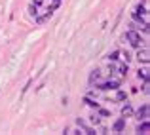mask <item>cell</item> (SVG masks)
Instances as JSON below:
<instances>
[{
    "instance_id": "1",
    "label": "cell",
    "mask_w": 150,
    "mask_h": 135,
    "mask_svg": "<svg viewBox=\"0 0 150 135\" xmlns=\"http://www.w3.org/2000/svg\"><path fill=\"white\" fill-rule=\"evenodd\" d=\"M133 19L137 23H143V25H148V10H146V2L139 4L133 11Z\"/></svg>"
},
{
    "instance_id": "2",
    "label": "cell",
    "mask_w": 150,
    "mask_h": 135,
    "mask_svg": "<svg viewBox=\"0 0 150 135\" xmlns=\"http://www.w3.org/2000/svg\"><path fill=\"white\" fill-rule=\"evenodd\" d=\"M124 40H127L129 44H131L133 48H137V50H139V48H143V44H144V40L141 38V34L137 33L135 29H129L127 33L124 34Z\"/></svg>"
},
{
    "instance_id": "3",
    "label": "cell",
    "mask_w": 150,
    "mask_h": 135,
    "mask_svg": "<svg viewBox=\"0 0 150 135\" xmlns=\"http://www.w3.org/2000/svg\"><path fill=\"white\" fill-rule=\"evenodd\" d=\"M120 86H122V80H106V82H101V84H97V90L108 91V90H118Z\"/></svg>"
},
{
    "instance_id": "4",
    "label": "cell",
    "mask_w": 150,
    "mask_h": 135,
    "mask_svg": "<svg viewBox=\"0 0 150 135\" xmlns=\"http://www.w3.org/2000/svg\"><path fill=\"white\" fill-rule=\"evenodd\" d=\"M133 116H137V120H148L150 118V107H148V103H144L143 107H139V110H135L133 112Z\"/></svg>"
},
{
    "instance_id": "5",
    "label": "cell",
    "mask_w": 150,
    "mask_h": 135,
    "mask_svg": "<svg viewBox=\"0 0 150 135\" xmlns=\"http://www.w3.org/2000/svg\"><path fill=\"white\" fill-rule=\"evenodd\" d=\"M76 126H78V128H80L86 135H93V133H95V128H91L89 124H86V122H84V120H80V118L76 120Z\"/></svg>"
},
{
    "instance_id": "6",
    "label": "cell",
    "mask_w": 150,
    "mask_h": 135,
    "mask_svg": "<svg viewBox=\"0 0 150 135\" xmlns=\"http://www.w3.org/2000/svg\"><path fill=\"white\" fill-rule=\"evenodd\" d=\"M124 129H125V118L122 116V118H118V120L112 124V131L114 133H122Z\"/></svg>"
},
{
    "instance_id": "7",
    "label": "cell",
    "mask_w": 150,
    "mask_h": 135,
    "mask_svg": "<svg viewBox=\"0 0 150 135\" xmlns=\"http://www.w3.org/2000/svg\"><path fill=\"white\" fill-rule=\"evenodd\" d=\"M137 59H139V63H144V65H148V61H150V53H148V50H146V48H143V50L139 48Z\"/></svg>"
},
{
    "instance_id": "8",
    "label": "cell",
    "mask_w": 150,
    "mask_h": 135,
    "mask_svg": "<svg viewBox=\"0 0 150 135\" xmlns=\"http://www.w3.org/2000/svg\"><path fill=\"white\" fill-rule=\"evenodd\" d=\"M133 112H135V109H133L131 103H125V105L122 107V116L124 118H133Z\"/></svg>"
},
{
    "instance_id": "9",
    "label": "cell",
    "mask_w": 150,
    "mask_h": 135,
    "mask_svg": "<svg viewBox=\"0 0 150 135\" xmlns=\"http://www.w3.org/2000/svg\"><path fill=\"white\" fill-rule=\"evenodd\" d=\"M148 131H150L148 120H141V124L137 126V133H148Z\"/></svg>"
},
{
    "instance_id": "10",
    "label": "cell",
    "mask_w": 150,
    "mask_h": 135,
    "mask_svg": "<svg viewBox=\"0 0 150 135\" xmlns=\"http://www.w3.org/2000/svg\"><path fill=\"white\" fill-rule=\"evenodd\" d=\"M114 70H118V72L122 74V76H127L129 72V63H124V65H118V67H112Z\"/></svg>"
},
{
    "instance_id": "11",
    "label": "cell",
    "mask_w": 150,
    "mask_h": 135,
    "mask_svg": "<svg viewBox=\"0 0 150 135\" xmlns=\"http://www.w3.org/2000/svg\"><path fill=\"white\" fill-rule=\"evenodd\" d=\"M84 103L89 107V109H95V110L99 109V103H97V101H93V99H89V97H84Z\"/></svg>"
},
{
    "instance_id": "12",
    "label": "cell",
    "mask_w": 150,
    "mask_h": 135,
    "mask_svg": "<svg viewBox=\"0 0 150 135\" xmlns=\"http://www.w3.org/2000/svg\"><path fill=\"white\" fill-rule=\"evenodd\" d=\"M137 76H139V80H148V69H139V72H137Z\"/></svg>"
},
{
    "instance_id": "13",
    "label": "cell",
    "mask_w": 150,
    "mask_h": 135,
    "mask_svg": "<svg viewBox=\"0 0 150 135\" xmlns=\"http://www.w3.org/2000/svg\"><path fill=\"white\" fill-rule=\"evenodd\" d=\"M127 99V93L125 91H122L120 88H118V93H116V101H125Z\"/></svg>"
},
{
    "instance_id": "14",
    "label": "cell",
    "mask_w": 150,
    "mask_h": 135,
    "mask_svg": "<svg viewBox=\"0 0 150 135\" xmlns=\"http://www.w3.org/2000/svg\"><path fill=\"white\" fill-rule=\"evenodd\" d=\"M120 59V51H112V53H108V61H118Z\"/></svg>"
},
{
    "instance_id": "15",
    "label": "cell",
    "mask_w": 150,
    "mask_h": 135,
    "mask_svg": "<svg viewBox=\"0 0 150 135\" xmlns=\"http://www.w3.org/2000/svg\"><path fill=\"white\" fill-rule=\"evenodd\" d=\"M89 122H91L93 126H99L101 124V118L97 116V114H91V116H89Z\"/></svg>"
},
{
    "instance_id": "16",
    "label": "cell",
    "mask_w": 150,
    "mask_h": 135,
    "mask_svg": "<svg viewBox=\"0 0 150 135\" xmlns=\"http://www.w3.org/2000/svg\"><path fill=\"white\" fill-rule=\"evenodd\" d=\"M120 55H122V57H124V61H125V63H129V61H131V59H133V55L129 53V51H124V53H120Z\"/></svg>"
},
{
    "instance_id": "17",
    "label": "cell",
    "mask_w": 150,
    "mask_h": 135,
    "mask_svg": "<svg viewBox=\"0 0 150 135\" xmlns=\"http://www.w3.org/2000/svg\"><path fill=\"white\" fill-rule=\"evenodd\" d=\"M97 110H99V114H101V116H110V110H108V109H101V107H99Z\"/></svg>"
}]
</instances>
